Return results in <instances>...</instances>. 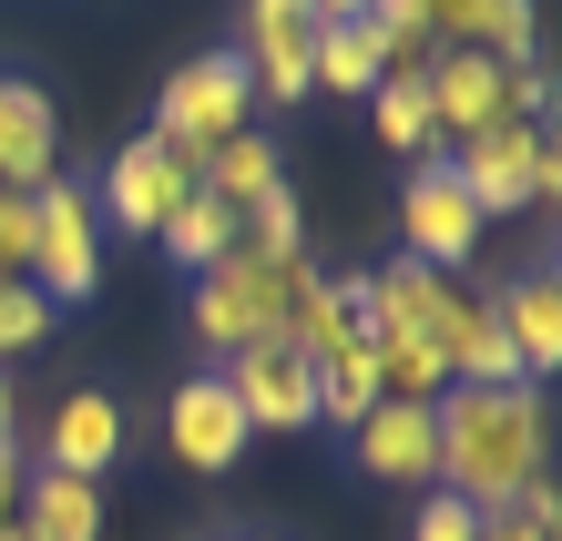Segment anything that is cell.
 I'll return each instance as SVG.
<instances>
[{
	"instance_id": "1",
	"label": "cell",
	"mask_w": 562,
	"mask_h": 541,
	"mask_svg": "<svg viewBox=\"0 0 562 541\" xmlns=\"http://www.w3.org/2000/svg\"><path fill=\"white\" fill-rule=\"evenodd\" d=\"M440 491L471 500V511H512L521 491L542 481V450H552V409L532 379H502V388H440Z\"/></svg>"
},
{
	"instance_id": "2",
	"label": "cell",
	"mask_w": 562,
	"mask_h": 541,
	"mask_svg": "<svg viewBox=\"0 0 562 541\" xmlns=\"http://www.w3.org/2000/svg\"><path fill=\"white\" fill-rule=\"evenodd\" d=\"M317 286V266L307 256H215L205 277H194V348L205 358H236V348H256V337H286V317H296V296Z\"/></svg>"
},
{
	"instance_id": "3",
	"label": "cell",
	"mask_w": 562,
	"mask_h": 541,
	"mask_svg": "<svg viewBox=\"0 0 562 541\" xmlns=\"http://www.w3.org/2000/svg\"><path fill=\"white\" fill-rule=\"evenodd\" d=\"M440 164L460 174V194L481 205V225H491V215H532V205H552V194H562V154H552V133H542V123L460 133Z\"/></svg>"
},
{
	"instance_id": "4",
	"label": "cell",
	"mask_w": 562,
	"mask_h": 541,
	"mask_svg": "<svg viewBox=\"0 0 562 541\" xmlns=\"http://www.w3.org/2000/svg\"><path fill=\"white\" fill-rule=\"evenodd\" d=\"M256 113V82H246V61L236 52H194L175 82H164V103H154V144L175 154V164H205L225 133H246Z\"/></svg>"
},
{
	"instance_id": "5",
	"label": "cell",
	"mask_w": 562,
	"mask_h": 541,
	"mask_svg": "<svg viewBox=\"0 0 562 541\" xmlns=\"http://www.w3.org/2000/svg\"><path fill=\"white\" fill-rule=\"evenodd\" d=\"M31 286L52 307H82L103 286V215H92L82 184H42L31 194Z\"/></svg>"
},
{
	"instance_id": "6",
	"label": "cell",
	"mask_w": 562,
	"mask_h": 541,
	"mask_svg": "<svg viewBox=\"0 0 562 541\" xmlns=\"http://www.w3.org/2000/svg\"><path fill=\"white\" fill-rule=\"evenodd\" d=\"M225 398L246 409V429H307L317 419V368L286 348V337H256V348H236L215 368Z\"/></svg>"
},
{
	"instance_id": "7",
	"label": "cell",
	"mask_w": 562,
	"mask_h": 541,
	"mask_svg": "<svg viewBox=\"0 0 562 541\" xmlns=\"http://www.w3.org/2000/svg\"><path fill=\"white\" fill-rule=\"evenodd\" d=\"M184 194H194V164H175L154 133H134V144L103 164V194H92V215L123 225V235H164V215H175Z\"/></svg>"
},
{
	"instance_id": "8",
	"label": "cell",
	"mask_w": 562,
	"mask_h": 541,
	"mask_svg": "<svg viewBox=\"0 0 562 541\" xmlns=\"http://www.w3.org/2000/svg\"><path fill=\"white\" fill-rule=\"evenodd\" d=\"M400 235H409L419 266H440V277H460V266H471V246H481V205L460 194V174H450L440 154L409 174V194H400Z\"/></svg>"
},
{
	"instance_id": "9",
	"label": "cell",
	"mask_w": 562,
	"mask_h": 541,
	"mask_svg": "<svg viewBox=\"0 0 562 541\" xmlns=\"http://www.w3.org/2000/svg\"><path fill=\"white\" fill-rule=\"evenodd\" d=\"M348 450L369 481H400V491H440V419L419 398H379L369 419L348 429Z\"/></svg>"
},
{
	"instance_id": "10",
	"label": "cell",
	"mask_w": 562,
	"mask_h": 541,
	"mask_svg": "<svg viewBox=\"0 0 562 541\" xmlns=\"http://www.w3.org/2000/svg\"><path fill=\"white\" fill-rule=\"evenodd\" d=\"M307 42H317V11L307 0H246V82H256V103H296V92H317L307 82Z\"/></svg>"
},
{
	"instance_id": "11",
	"label": "cell",
	"mask_w": 562,
	"mask_h": 541,
	"mask_svg": "<svg viewBox=\"0 0 562 541\" xmlns=\"http://www.w3.org/2000/svg\"><path fill=\"white\" fill-rule=\"evenodd\" d=\"M246 409L225 398V379H184L175 398H164V450H175L184 470H236L246 460Z\"/></svg>"
},
{
	"instance_id": "12",
	"label": "cell",
	"mask_w": 562,
	"mask_h": 541,
	"mask_svg": "<svg viewBox=\"0 0 562 541\" xmlns=\"http://www.w3.org/2000/svg\"><path fill=\"white\" fill-rule=\"evenodd\" d=\"M52 144H61V113L42 82L0 72V194H42L52 184Z\"/></svg>"
},
{
	"instance_id": "13",
	"label": "cell",
	"mask_w": 562,
	"mask_h": 541,
	"mask_svg": "<svg viewBox=\"0 0 562 541\" xmlns=\"http://www.w3.org/2000/svg\"><path fill=\"white\" fill-rule=\"evenodd\" d=\"M419 92H429V123H440V144H460V133H491V123H502V61H491V52H429V61H419Z\"/></svg>"
},
{
	"instance_id": "14",
	"label": "cell",
	"mask_w": 562,
	"mask_h": 541,
	"mask_svg": "<svg viewBox=\"0 0 562 541\" xmlns=\"http://www.w3.org/2000/svg\"><path fill=\"white\" fill-rule=\"evenodd\" d=\"M429 52H491V61H532V0H419Z\"/></svg>"
},
{
	"instance_id": "15",
	"label": "cell",
	"mask_w": 562,
	"mask_h": 541,
	"mask_svg": "<svg viewBox=\"0 0 562 541\" xmlns=\"http://www.w3.org/2000/svg\"><path fill=\"white\" fill-rule=\"evenodd\" d=\"M491 317H502L512 337V358H521V379H552L562 368V277L552 266H532V277H512V286H491Z\"/></svg>"
},
{
	"instance_id": "16",
	"label": "cell",
	"mask_w": 562,
	"mask_h": 541,
	"mask_svg": "<svg viewBox=\"0 0 562 541\" xmlns=\"http://www.w3.org/2000/svg\"><path fill=\"white\" fill-rule=\"evenodd\" d=\"M123 460V409L113 388H72L42 429V470H72V481H103V470Z\"/></svg>"
},
{
	"instance_id": "17",
	"label": "cell",
	"mask_w": 562,
	"mask_h": 541,
	"mask_svg": "<svg viewBox=\"0 0 562 541\" xmlns=\"http://www.w3.org/2000/svg\"><path fill=\"white\" fill-rule=\"evenodd\" d=\"M379 72H400V61H389V42L369 21H317V42H307V82L317 92H348V103H369V82Z\"/></svg>"
},
{
	"instance_id": "18",
	"label": "cell",
	"mask_w": 562,
	"mask_h": 541,
	"mask_svg": "<svg viewBox=\"0 0 562 541\" xmlns=\"http://www.w3.org/2000/svg\"><path fill=\"white\" fill-rule=\"evenodd\" d=\"M21 531H31V541H103V481L31 470V491H21Z\"/></svg>"
},
{
	"instance_id": "19",
	"label": "cell",
	"mask_w": 562,
	"mask_h": 541,
	"mask_svg": "<svg viewBox=\"0 0 562 541\" xmlns=\"http://www.w3.org/2000/svg\"><path fill=\"white\" fill-rule=\"evenodd\" d=\"M194 184H205L215 205H236V215H246L267 184H286V164H277V144H267V133H225V144L194 164Z\"/></svg>"
},
{
	"instance_id": "20",
	"label": "cell",
	"mask_w": 562,
	"mask_h": 541,
	"mask_svg": "<svg viewBox=\"0 0 562 541\" xmlns=\"http://www.w3.org/2000/svg\"><path fill=\"white\" fill-rule=\"evenodd\" d=\"M154 246H164V256H175V266H184V277H205V266H215V256H236V205H215V194H205V184H194V194H184V205H175V215H164V235H154Z\"/></svg>"
},
{
	"instance_id": "21",
	"label": "cell",
	"mask_w": 562,
	"mask_h": 541,
	"mask_svg": "<svg viewBox=\"0 0 562 541\" xmlns=\"http://www.w3.org/2000/svg\"><path fill=\"white\" fill-rule=\"evenodd\" d=\"M369 113H379V144H389V154H409V164L440 154V123H429L419 72H379V82H369Z\"/></svg>"
},
{
	"instance_id": "22",
	"label": "cell",
	"mask_w": 562,
	"mask_h": 541,
	"mask_svg": "<svg viewBox=\"0 0 562 541\" xmlns=\"http://www.w3.org/2000/svg\"><path fill=\"white\" fill-rule=\"evenodd\" d=\"M369 379H379V398H419V409H440L450 368L429 358V348H409V337H379V348H369Z\"/></svg>"
},
{
	"instance_id": "23",
	"label": "cell",
	"mask_w": 562,
	"mask_h": 541,
	"mask_svg": "<svg viewBox=\"0 0 562 541\" xmlns=\"http://www.w3.org/2000/svg\"><path fill=\"white\" fill-rule=\"evenodd\" d=\"M236 246L246 256H307V215H296V184H267L256 205L236 215Z\"/></svg>"
},
{
	"instance_id": "24",
	"label": "cell",
	"mask_w": 562,
	"mask_h": 541,
	"mask_svg": "<svg viewBox=\"0 0 562 541\" xmlns=\"http://www.w3.org/2000/svg\"><path fill=\"white\" fill-rule=\"evenodd\" d=\"M369 409H379V379H369V348H358V358H317V419H327V429H358Z\"/></svg>"
},
{
	"instance_id": "25",
	"label": "cell",
	"mask_w": 562,
	"mask_h": 541,
	"mask_svg": "<svg viewBox=\"0 0 562 541\" xmlns=\"http://www.w3.org/2000/svg\"><path fill=\"white\" fill-rule=\"evenodd\" d=\"M52 317H61V307H52V296L31 286V277H0V368H11L21 348H42V337H52Z\"/></svg>"
},
{
	"instance_id": "26",
	"label": "cell",
	"mask_w": 562,
	"mask_h": 541,
	"mask_svg": "<svg viewBox=\"0 0 562 541\" xmlns=\"http://www.w3.org/2000/svg\"><path fill=\"white\" fill-rule=\"evenodd\" d=\"M409 541H481V511H471V500H450V491H429L419 521H409Z\"/></svg>"
},
{
	"instance_id": "27",
	"label": "cell",
	"mask_w": 562,
	"mask_h": 541,
	"mask_svg": "<svg viewBox=\"0 0 562 541\" xmlns=\"http://www.w3.org/2000/svg\"><path fill=\"white\" fill-rule=\"evenodd\" d=\"M0 277H31V194H0Z\"/></svg>"
},
{
	"instance_id": "28",
	"label": "cell",
	"mask_w": 562,
	"mask_h": 541,
	"mask_svg": "<svg viewBox=\"0 0 562 541\" xmlns=\"http://www.w3.org/2000/svg\"><path fill=\"white\" fill-rule=\"evenodd\" d=\"M21 491H31V450H21V439H0V531L21 521Z\"/></svg>"
},
{
	"instance_id": "29",
	"label": "cell",
	"mask_w": 562,
	"mask_h": 541,
	"mask_svg": "<svg viewBox=\"0 0 562 541\" xmlns=\"http://www.w3.org/2000/svg\"><path fill=\"white\" fill-rule=\"evenodd\" d=\"M481 541H552V531H532L521 511H481Z\"/></svg>"
},
{
	"instance_id": "30",
	"label": "cell",
	"mask_w": 562,
	"mask_h": 541,
	"mask_svg": "<svg viewBox=\"0 0 562 541\" xmlns=\"http://www.w3.org/2000/svg\"><path fill=\"white\" fill-rule=\"evenodd\" d=\"M317 21H369V0H307Z\"/></svg>"
},
{
	"instance_id": "31",
	"label": "cell",
	"mask_w": 562,
	"mask_h": 541,
	"mask_svg": "<svg viewBox=\"0 0 562 541\" xmlns=\"http://www.w3.org/2000/svg\"><path fill=\"white\" fill-rule=\"evenodd\" d=\"M0 439H11V379H0Z\"/></svg>"
},
{
	"instance_id": "32",
	"label": "cell",
	"mask_w": 562,
	"mask_h": 541,
	"mask_svg": "<svg viewBox=\"0 0 562 541\" xmlns=\"http://www.w3.org/2000/svg\"><path fill=\"white\" fill-rule=\"evenodd\" d=\"M21 541H31V531H21Z\"/></svg>"
}]
</instances>
